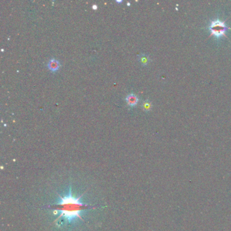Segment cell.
Masks as SVG:
<instances>
[{
  "label": "cell",
  "mask_w": 231,
  "mask_h": 231,
  "mask_svg": "<svg viewBox=\"0 0 231 231\" xmlns=\"http://www.w3.org/2000/svg\"><path fill=\"white\" fill-rule=\"evenodd\" d=\"M142 108L145 111H149L152 108V104L149 100H145L142 104Z\"/></svg>",
  "instance_id": "8992f818"
},
{
  "label": "cell",
  "mask_w": 231,
  "mask_h": 231,
  "mask_svg": "<svg viewBox=\"0 0 231 231\" xmlns=\"http://www.w3.org/2000/svg\"><path fill=\"white\" fill-rule=\"evenodd\" d=\"M138 60H139V61L141 62V63L143 64V65H146V64H148V63H149L150 61L149 56L145 54L140 55L138 56Z\"/></svg>",
  "instance_id": "5b68a950"
},
{
  "label": "cell",
  "mask_w": 231,
  "mask_h": 231,
  "mask_svg": "<svg viewBox=\"0 0 231 231\" xmlns=\"http://www.w3.org/2000/svg\"><path fill=\"white\" fill-rule=\"evenodd\" d=\"M126 101L129 105L133 107V106L137 104L138 102V98L136 95H134V94H129V95L126 97Z\"/></svg>",
  "instance_id": "277c9868"
},
{
  "label": "cell",
  "mask_w": 231,
  "mask_h": 231,
  "mask_svg": "<svg viewBox=\"0 0 231 231\" xmlns=\"http://www.w3.org/2000/svg\"><path fill=\"white\" fill-rule=\"evenodd\" d=\"M209 29L211 31V35H210V37L214 35L217 37H219L221 36L226 37V31L229 28L226 25L224 21L217 20L211 21Z\"/></svg>",
  "instance_id": "7a4b0ae2"
},
{
  "label": "cell",
  "mask_w": 231,
  "mask_h": 231,
  "mask_svg": "<svg viewBox=\"0 0 231 231\" xmlns=\"http://www.w3.org/2000/svg\"><path fill=\"white\" fill-rule=\"evenodd\" d=\"M58 195L60 201L54 207L56 211L59 212V215L54 222L59 221L60 219H62L63 220L71 224L76 221L77 219H83L81 216L82 212L92 207V206L87 205L81 201V198L83 195L77 197L72 194L71 188L67 196H62L59 194Z\"/></svg>",
  "instance_id": "6da1fadb"
},
{
  "label": "cell",
  "mask_w": 231,
  "mask_h": 231,
  "mask_svg": "<svg viewBox=\"0 0 231 231\" xmlns=\"http://www.w3.org/2000/svg\"><path fill=\"white\" fill-rule=\"evenodd\" d=\"M48 67L49 68V69H50V71L54 72V71H56L59 69L60 63L57 60L51 59L50 61L48 62Z\"/></svg>",
  "instance_id": "3957f363"
}]
</instances>
